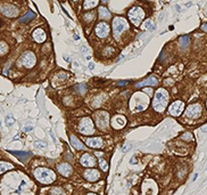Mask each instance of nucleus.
Instances as JSON below:
<instances>
[{
    "mask_svg": "<svg viewBox=\"0 0 207 195\" xmlns=\"http://www.w3.org/2000/svg\"><path fill=\"white\" fill-rule=\"evenodd\" d=\"M142 190H143V195H156L157 194V186H154V187H148L147 183L145 181V184L142 185Z\"/></svg>",
    "mask_w": 207,
    "mask_h": 195,
    "instance_id": "nucleus-20",
    "label": "nucleus"
},
{
    "mask_svg": "<svg viewBox=\"0 0 207 195\" xmlns=\"http://www.w3.org/2000/svg\"><path fill=\"white\" fill-rule=\"evenodd\" d=\"M94 31H96V34L99 38H106L109 34V25L105 22H100V23L97 24Z\"/></svg>",
    "mask_w": 207,
    "mask_h": 195,
    "instance_id": "nucleus-10",
    "label": "nucleus"
},
{
    "mask_svg": "<svg viewBox=\"0 0 207 195\" xmlns=\"http://www.w3.org/2000/svg\"><path fill=\"white\" fill-rule=\"evenodd\" d=\"M126 82L127 81H120V83H118V85H120V86H124V85H126Z\"/></svg>",
    "mask_w": 207,
    "mask_h": 195,
    "instance_id": "nucleus-40",
    "label": "nucleus"
},
{
    "mask_svg": "<svg viewBox=\"0 0 207 195\" xmlns=\"http://www.w3.org/2000/svg\"><path fill=\"white\" fill-rule=\"evenodd\" d=\"M70 139H71L72 146L75 148V150H84V145L81 143L80 140H79L74 135H71V136H70Z\"/></svg>",
    "mask_w": 207,
    "mask_h": 195,
    "instance_id": "nucleus-21",
    "label": "nucleus"
},
{
    "mask_svg": "<svg viewBox=\"0 0 207 195\" xmlns=\"http://www.w3.org/2000/svg\"><path fill=\"white\" fill-rule=\"evenodd\" d=\"M83 176H84V178L88 181L94 183V181L98 180L99 178H100V173H99L98 170H94V169H89V170H85L84 175H83Z\"/></svg>",
    "mask_w": 207,
    "mask_h": 195,
    "instance_id": "nucleus-13",
    "label": "nucleus"
},
{
    "mask_svg": "<svg viewBox=\"0 0 207 195\" xmlns=\"http://www.w3.org/2000/svg\"><path fill=\"white\" fill-rule=\"evenodd\" d=\"M98 4H99L98 1H89V0H87V1H84V4H83V7H84V9H91V8L96 7Z\"/></svg>",
    "mask_w": 207,
    "mask_h": 195,
    "instance_id": "nucleus-25",
    "label": "nucleus"
},
{
    "mask_svg": "<svg viewBox=\"0 0 207 195\" xmlns=\"http://www.w3.org/2000/svg\"><path fill=\"white\" fill-rule=\"evenodd\" d=\"M202 133H207V126H204V127H202Z\"/></svg>",
    "mask_w": 207,
    "mask_h": 195,
    "instance_id": "nucleus-41",
    "label": "nucleus"
},
{
    "mask_svg": "<svg viewBox=\"0 0 207 195\" xmlns=\"http://www.w3.org/2000/svg\"><path fill=\"white\" fill-rule=\"evenodd\" d=\"M88 195H96V194H94V193H89Z\"/></svg>",
    "mask_w": 207,
    "mask_h": 195,
    "instance_id": "nucleus-45",
    "label": "nucleus"
},
{
    "mask_svg": "<svg viewBox=\"0 0 207 195\" xmlns=\"http://www.w3.org/2000/svg\"><path fill=\"white\" fill-rule=\"evenodd\" d=\"M1 13L6 15L7 17H15V16L18 15V9L13 5L5 4V5L1 6Z\"/></svg>",
    "mask_w": 207,
    "mask_h": 195,
    "instance_id": "nucleus-11",
    "label": "nucleus"
},
{
    "mask_svg": "<svg viewBox=\"0 0 207 195\" xmlns=\"http://www.w3.org/2000/svg\"><path fill=\"white\" fill-rule=\"evenodd\" d=\"M81 52H87V48H85L84 46H83V47L81 48Z\"/></svg>",
    "mask_w": 207,
    "mask_h": 195,
    "instance_id": "nucleus-42",
    "label": "nucleus"
},
{
    "mask_svg": "<svg viewBox=\"0 0 207 195\" xmlns=\"http://www.w3.org/2000/svg\"><path fill=\"white\" fill-rule=\"evenodd\" d=\"M167 103H169V92L163 88H159L155 92V96H154L153 107L157 112H163Z\"/></svg>",
    "mask_w": 207,
    "mask_h": 195,
    "instance_id": "nucleus-1",
    "label": "nucleus"
},
{
    "mask_svg": "<svg viewBox=\"0 0 207 195\" xmlns=\"http://www.w3.org/2000/svg\"><path fill=\"white\" fill-rule=\"evenodd\" d=\"M77 88H80V94H84V91H85V85H80V86L77 87Z\"/></svg>",
    "mask_w": 207,
    "mask_h": 195,
    "instance_id": "nucleus-35",
    "label": "nucleus"
},
{
    "mask_svg": "<svg viewBox=\"0 0 207 195\" xmlns=\"http://www.w3.org/2000/svg\"><path fill=\"white\" fill-rule=\"evenodd\" d=\"M14 166L10 163H6V162H1L0 163V173H5L6 170H9V169H13Z\"/></svg>",
    "mask_w": 207,
    "mask_h": 195,
    "instance_id": "nucleus-24",
    "label": "nucleus"
},
{
    "mask_svg": "<svg viewBox=\"0 0 207 195\" xmlns=\"http://www.w3.org/2000/svg\"><path fill=\"white\" fill-rule=\"evenodd\" d=\"M34 177L42 184H51L56 180V175L51 169L48 168H37L34 170Z\"/></svg>",
    "mask_w": 207,
    "mask_h": 195,
    "instance_id": "nucleus-2",
    "label": "nucleus"
},
{
    "mask_svg": "<svg viewBox=\"0 0 207 195\" xmlns=\"http://www.w3.org/2000/svg\"><path fill=\"white\" fill-rule=\"evenodd\" d=\"M184 109V103L182 100H175L173 104H171L169 106V114H172L173 116H179L182 111Z\"/></svg>",
    "mask_w": 207,
    "mask_h": 195,
    "instance_id": "nucleus-9",
    "label": "nucleus"
},
{
    "mask_svg": "<svg viewBox=\"0 0 207 195\" xmlns=\"http://www.w3.org/2000/svg\"><path fill=\"white\" fill-rule=\"evenodd\" d=\"M80 162L83 166H96V159H94L92 155L88 154V153H85V154L82 155Z\"/></svg>",
    "mask_w": 207,
    "mask_h": 195,
    "instance_id": "nucleus-14",
    "label": "nucleus"
},
{
    "mask_svg": "<svg viewBox=\"0 0 207 195\" xmlns=\"http://www.w3.org/2000/svg\"><path fill=\"white\" fill-rule=\"evenodd\" d=\"M31 130H33V127H31V126H28V127H25V128H24V131H31Z\"/></svg>",
    "mask_w": 207,
    "mask_h": 195,
    "instance_id": "nucleus-37",
    "label": "nucleus"
},
{
    "mask_svg": "<svg viewBox=\"0 0 207 195\" xmlns=\"http://www.w3.org/2000/svg\"><path fill=\"white\" fill-rule=\"evenodd\" d=\"M34 17H35V14L30 10V12H28V14L24 15L22 18H19V22H21V23H26V22H30V21L32 18H34Z\"/></svg>",
    "mask_w": 207,
    "mask_h": 195,
    "instance_id": "nucleus-23",
    "label": "nucleus"
},
{
    "mask_svg": "<svg viewBox=\"0 0 207 195\" xmlns=\"http://www.w3.org/2000/svg\"><path fill=\"white\" fill-rule=\"evenodd\" d=\"M129 29V23L125 18L123 17H115L113 21V31L115 38L118 39L121 34Z\"/></svg>",
    "mask_w": 207,
    "mask_h": 195,
    "instance_id": "nucleus-3",
    "label": "nucleus"
},
{
    "mask_svg": "<svg viewBox=\"0 0 207 195\" xmlns=\"http://www.w3.org/2000/svg\"><path fill=\"white\" fill-rule=\"evenodd\" d=\"M109 52V54H110V52H114V49H113V48H112V47H110V48H106V50H105V52H104V55H107V52Z\"/></svg>",
    "mask_w": 207,
    "mask_h": 195,
    "instance_id": "nucleus-36",
    "label": "nucleus"
},
{
    "mask_svg": "<svg viewBox=\"0 0 207 195\" xmlns=\"http://www.w3.org/2000/svg\"><path fill=\"white\" fill-rule=\"evenodd\" d=\"M127 16H129V19L134 25H139V24L141 23L142 19H143V17H145V12L140 7H133V8L129 10Z\"/></svg>",
    "mask_w": 207,
    "mask_h": 195,
    "instance_id": "nucleus-4",
    "label": "nucleus"
},
{
    "mask_svg": "<svg viewBox=\"0 0 207 195\" xmlns=\"http://www.w3.org/2000/svg\"><path fill=\"white\" fill-rule=\"evenodd\" d=\"M94 14L91 12V13H88V14H85L83 17H84V19L87 21V22H90V21H92L94 19Z\"/></svg>",
    "mask_w": 207,
    "mask_h": 195,
    "instance_id": "nucleus-30",
    "label": "nucleus"
},
{
    "mask_svg": "<svg viewBox=\"0 0 207 195\" xmlns=\"http://www.w3.org/2000/svg\"><path fill=\"white\" fill-rule=\"evenodd\" d=\"M202 31H205V32H207V23L206 24H204L202 26Z\"/></svg>",
    "mask_w": 207,
    "mask_h": 195,
    "instance_id": "nucleus-38",
    "label": "nucleus"
},
{
    "mask_svg": "<svg viewBox=\"0 0 207 195\" xmlns=\"http://www.w3.org/2000/svg\"><path fill=\"white\" fill-rule=\"evenodd\" d=\"M206 170H207V169H206Z\"/></svg>",
    "mask_w": 207,
    "mask_h": 195,
    "instance_id": "nucleus-47",
    "label": "nucleus"
},
{
    "mask_svg": "<svg viewBox=\"0 0 207 195\" xmlns=\"http://www.w3.org/2000/svg\"><path fill=\"white\" fill-rule=\"evenodd\" d=\"M79 131L83 135H91L94 133V122L90 118H83L79 123Z\"/></svg>",
    "mask_w": 207,
    "mask_h": 195,
    "instance_id": "nucleus-5",
    "label": "nucleus"
},
{
    "mask_svg": "<svg viewBox=\"0 0 207 195\" xmlns=\"http://www.w3.org/2000/svg\"><path fill=\"white\" fill-rule=\"evenodd\" d=\"M125 123H126V120H125V118L123 115H115L113 119H112V122H110L112 127L115 129L123 128L125 126Z\"/></svg>",
    "mask_w": 207,
    "mask_h": 195,
    "instance_id": "nucleus-12",
    "label": "nucleus"
},
{
    "mask_svg": "<svg viewBox=\"0 0 207 195\" xmlns=\"http://www.w3.org/2000/svg\"><path fill=\"white\" fill-rule=\"evenodd\" d=\"M206 106H207V102H206Z\"/></svg>",
    "mask_w": 207,
    "mask_h": 195,
    "instance_id": "nucleus-46",
    "label": "nucleus"
},
{
    "mask_svg": "<svg viewBox=\"0 0 207 195\" xmlns=\"http://www.w3.org/2000/svg\"><path fill=\"white\" fill-rule=\"evenodd\" d=\"M145 28H147V29H149V30H154V28H155V26H151V22H150V21H147L146 23H145Z\"/></svg>",
    "mask_w": 207,
    "mask_h": 195,
    "instance_id": "nucleus-34",
    "label": "nucleus"
},
{
    "mask_svg": "<svg viewBox=\"0 0 207 195\" xmlns=\"http://www.w3.org/2000/svg\"><path fill=\"white\" fill-rule=\"evenodd\" d=\"M51 195H65L64 190L59 188V187H55L51 190Z\"/></svg>",
    "mask_w": 207,
    "mask_h": 195,
    "instance_id": "nucleus-27",
    "label": "nucleus"
},
{
    "mask_svg": "<svg viewBox=\"0 0 207 195\" xmlns=\"http://www.w3.org/2000/svg\"><path fill=\"white\" fill-rule=\"evenodd\" d=\"M33 39L37 42H43L46 40V33L42 29H37L33 31Z\"/></svg>",
    "mask_w": 207,
    "mask_h": 195,
    "instance_id": "nucleus-18",
    "label": "nucleus"
},
{
    "mask_svg": "<svg viewBox=\"0 0 207 195\" xmlns=\"http://www.w3.org/2000/svg\"><path fill=\"white\" fill-rule=\"evenodd\" d=\"M57 169H58L59 173H61L63 176L65 177H68L72 173V166L68 163H61V164L58 166Z\"/></svg>",
    "mask_w": 207,
    "mask_h": 195,
    "instance_id": "nucleus-17",
    "label": "nucleus"
},
{
    "mask_svg": "<svg viewBox=\"0 0 207 195\" xmlns=\"http://www.w3.org/2000/svg\"><path fill=\"white\" fill-rule=\"evenodd\" d=\"M35 62H37V58L32 52H25L21 57V63L23 64V66L28 67V69L34 66Z\"/></svg>",
    "mask_w": 207,
    "mask_h": 195,
    "instance_id": "nucleus-7",
    "label": "nucleus"
},
{
    "mask_svg": "<svg viewBox=\"0 0 207 195\" xmlns=\"http://www.w3.org/2000/svg\"><path fill=\"white\" fill-rule=\"evenodd\" d=\"M99 17L103 19H109L110 18V12L106 7H100L99 8Z\"/></svg>",
    "mask_w": 207,
    "mask_h": 195,
    "instance_id": "nucleus-22",
    "label": "nucleus"
},
{
    "mask_svg": "<svg viewBox=\"0 0 207 195\" xmlns=\"http://www.w3.org/2000/svg\"><path fill=\"white\" fill-rule=\"evenodd\" d=\"M182 139L184 140H192V135L190 133H186L182 135Z\"/></svg>",
    "mask_w": 207,
    "mask_h": 195,
    "instance_id": "nucleus-32",
    "label": "nucleus"
},
{
    "mask_svg": "<svg viewBox=\"0 0 207 195\" xmlns=\"http://www.w3.org/2000/svg\"><path fill=\"white\" fill-rule=\"evenodd\" d=\"M9 153L14 154L15 156L18 157L19 160H22V161H25V160H28V157L31 156V153H30V152H22V151H10Z\"/></svg>",
    "mask_w": 207,
    "mask_h": 195,
    "instance_id": "nucleus-19",
    "label": "nucleus"
},
{
    "mask_svg": "<svg viewBox=\"0 0 207 195\" xmlns=\"http://www.w3.org/2000/svg\"><path fill=\"white\" fill-rule=\"evenodd\" d=\"M200 114H202V105L197 103L189 105L186 109V115L190 119H197Z\"/></svg>",
    "mask_w": 207,
    "mask_h": 195,
    "instance_id": "nucleus-8",
    "label": "nucleus"
},
{
    "mask_svg": "<svg viewBox=\"0 0 207 195\" xmlns=\"http://www.w3.org/2000/svg\"><path fill=\"white\" fill-rule=\"evenodd\" d=\"M88 66H89V69H90V70H94V63H89V65H88Z\"/></svg>",
    "mask_w": 207,
    "mask_h": 195,
    "instance_id": "nucleus-39",
    "label": "nucleus"
},
{
    "mask_svg": "<svg viewBox=\"0 0 207 195\" xmlns=\"http://www.w3.org/2000/svg\"><path fill=\"white\" fill-rule=\"evenodd\" d=\"M96 155H97V156H99V157H100V156H101V155H103V153H98V152H97V153H96Z\"/></svg>",
    "mask_w": 207,
    "mask_h": 195,
    "instance_id": "nucleus-43",
    "label": "nucleus"
},
{
    "mask_svg": "<svg viewBox=\"0 0 207 195\" xmlns=\"http://www.w3.org/2000/svg\"><path fill=\"white\" fill-rule=\"evenodd\" d=\"M6 49H7V45H6V42H1V55H4L6 52Z\"/></svg>",
    "mask_w": 207,
    "mask_h": 195,
    "instance_id": "nucleus-33",
    "label": "nucleus"
},
{
    "mask_svg": "<svg viewBox=\"0 0 207 195\" xmlns=\"http://www.w3.org/2000/svg\"><path fill=\"white\" fill-rule=\"evenodd\" d=\"M34 145H35V147H39V148H43L47 146V143H44V142H40V140H37L35 143H34Z\"/></svg>",
    "mask_w": 207,
    "mask_h": 195,
    "instance_id": "nucleus-31",
    "label": "nucleus"
},
{
    "mask_svg": "<svg viewBox=\"0 0 207 195\" xmlns=\"http://www.w3.org/2000/svg\"><path fill=\"white\" fill-rule=\"evenodd\" d=\"M99 166H100V168L103 169L104 171H107V169H108V164H107V161H105L104 159H100V160H99Z\"/></svg>",
    "mask_w": 207,
    "mask_h": 195,
    "instance_id": "nucleus-28",
    "label": "nucleus"
},
{
    "mask_svg": "<svg viewBox=\"0 0 207 195\" xmlns=\"http://www.w3.org/2000/svg\"><path fill=\"white\" fill-rule=\"evenodd\" d=\"M14 123H15V119H13L12 116L8 115V116L6 118V126H8V127H9V126H13Z\"/></svg>",
    "mask_w": 207,
    "mask_h": 195,
    "instance_id": "nucleus-29",
    "label": "nucleus"
},
{
    "mask_svg": "<svg viewBox=\"0 0 207 195\" xmlns=\"http://www.w3.org/2000/svg\"><path fill=\"white\" fill-rule=\"evenodd\" d=\"M74 39H75V40H79L80 38H79V35H77V34H75V37H74Z\"/></svg>",
    "mask_w": 207,
    "mask_h": 195,
    "instance_id": "nucleus-44",
    "label": "nucleus"
},
{
    "mask_svg": "<svg viewBox=\"0 0 207 195\" xmlns=\"http://www.w3.org/2000/svg\"><path fill=\"white\" fill-rule=\"evenodd\" d=\"M180 43H181V46L183 48H187L189 45V37L188 35H183V37H181L180 38Z\"/></svg>",
    "mask_w": 207,
    "mask_h": 195,
    "instance_id": "nucleus-26",
    "label": "nucleus"
},
{
    "mask_svg": "<svg viewBox=\"0 0 207 195\" xmlns=\"http://www.w3.org/2000/svg\"><path fill=\"white\" fill-rule=\"evenodd\" d=\"M94 119H96V123L100 129H106L109 124V114L107 112L104 111H99L94 114Z\"/></svg>",
    "mask_w": 207,
    "mask_h": 195,
    "instance_id": "nucleus-6",
    "label": "nucleus"
},
{
    "mask_svg": "<svg viewBox=\"0 0 207 195\" xmlns=\"http://www.w3.org/2000/svg\"><path fill=\"white\" fill-rule=\"evenodd\" d=\"M87 144H88L89 147H92V148H101L104 145L103 139L100 137L89 138V139L87 140Z\"/></svg>",
    "mask_w": 207,
    "mask_h": 195,
    "instance_id": "nucleus-15",
    "label": "nucleus"
},
{
    "mask_svg": "<svg viewBox=\"0 0 207 195\" xmlns=\"http://www.w3.org/2000/svg\"><path fill=\"white\" fill-rule=\"evenodd\" d=\"M157 83H158L157 78H155V76H149L146 80L136 83V88H141V87H146V86H157Z\"/></svg>",
    "mask_w": 207,
    "mask_h": 195,
    "instance_id": "nucleus-16",
    "label": "nucleus"
}]
</instances>
